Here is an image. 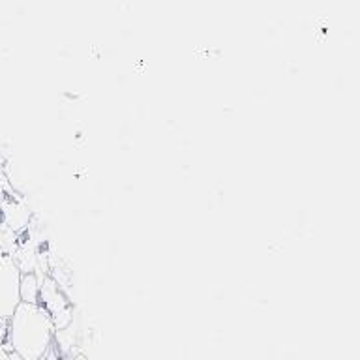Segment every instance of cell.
<instances>
[{
  "label": "cell",
  "mask_w": 360,
  "mask_h": 360,
  "mask_svg": "<svg viewBox=\"0 0 360 360\" xmlns=\"http://www.w3.org/2000/svg\"><path fill=\"white\" fill-rule=\"evenodd\" d=\"M10 345L21 360H41L55 334L53 317L39 302H21L10 317Z\"/></svg>",
  "instance_id": "obj_1"
},
{
  "label": "cell",
  "mask_w": 360,
  "mask_h": 360,
  "mask_svg": "<svg viewBox=\"0 0 360 360\" xmlns=\"http://www.w3.org/2000/svg\"><path fill=\"white\" fill-rule=\"evenodd\" d=\"M21 270L10 253L0 250V321H10L21 304Z\"/></svg>",
  "instance_id": "obj_2"
},
{
  "label": "cell",
  "mask_w": 360,
  "mask_h": 360,
  "mask_svg": "<svg viewBox=\"0 0 360 360\" xmlns=\"http://www.w3.org/2000/svg\"><path fill=\"white\" fill-rule=\"evenodd\" d=\"M0 224H2V219H0Z\"/></svg>",
  "instance_id": "obj_5"
},
{
  "label": "cell",
  "mask_w": 360,
  "mask_h": 360,
  "mask_svg": "<svg viewBox=\"0 0 360 360\" xmlns=\"http://www.w3.org/2000/svg\"><path fill=\"white\" fill-rule=\"evenodd\" d=\"M21 302H38L39 300V283L34 272L21 274Z\"/></svg>",
  "instance_id": "obj_4"
},
{
  "label": "cell",
  "mask_w": 360,
  "mask_h": 360,
  "mask_svg": "<svg viewBox=\"0 0 360 360\" xmlns=\"http://www.w3.org/2000/svg\"><path fill=\"white\" fill-rule=\"evenodd\" d=\"M0 219L13 233L27 229L30 224V208L15 197L4 195L0 199Z\"/></svg>",
  "instance_id": "obj_3"
}]
</instances>
